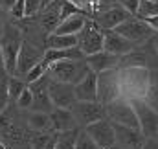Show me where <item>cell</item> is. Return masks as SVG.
I'll return each mask as SVG.
<instances>
[{
  "mask_svg": "<svg viewBox=\"0 0 158 149\" xmlns=\"http://www.w3.org/2000/svg\"><path fill=\"white\" fill-rule=\"evenodd\" d=\"M119 75V88L121 96L127 100L132 98H145V92L151 83V74L145 66H132V68H121Z\"/></svg>",
  "mask_w": 158,
  "mask_h": 149,
  "instance_id": "obj_1",
  "label": "cell"
},
{
  "mask_svg": "<svg viewBox=\"0 0 158 149\" xmlns=\"http://www.w3.org/2000/svg\"><path fill=\"white\" fill-rule=\"evenodd\" d=\"M88 72H90V68L86 66L85 57L83 59H63V61H55V63L48 65V68H46V75L50 79L63 81V83H70V85H76Z\"/></svg>",
  "mask_w": 158,
  "mask_h": 149,
  "instance_id": "obj_2",
  "label": "cell"
},
{
  "mask_svg": "<svg viewBox=\"0 0 158 149\" xmlns=\"http://www.w3.org/2000/svg\"><path fill=\"white\" fill-rule=\"evenodd\" d=\"M20 46H22L20 30L15 24H4L2 32H0V52H2L7 74H15V63H17Z\"/></svg>",
  "mask_w": 158,
  "mask_h": 149,
  "instance_id": "obj_3",
  "label": "cell"
},
{
  "mask_svg": "<svg viewBox=\"0 0 158 149\" xmlns=\"http://www.w3.org/2000/svg\"><path fill=\"white\" fill-rule=\"evenodd\" d=\"M131 105L134 109L136 120H138V129L145 138L158 136V111L153 109L145 98H132Z\"/></svg>",
  "mask_w": 158,
  "mask_h": 149,
  "instance_id": "obj_4",
  "label": "cell"
},
{
  "mask_svg": "<svg viewBox=\"0 0 158 149\" xmlns=\"http://www.w3.org/2000/svg\"><path fill=\"white\" fill-rule=\"evenodd\" d=\"M105 114L112 123L138 129V120H136L134 109L131 105V100H127L123 96H119L116 100H112L110 103H107L105 105Z\"/></svg>",
  "mask_w": 158,
  "mask_h": 149,
  "instance_id": "obj_5",
  "label": "cell"
},
{
  "mask_svg": "<svg viewBox=\"0 0 158 149\" xmlns=\"http://www.w3.org/2000/svg\"><path fill=\"white\" fill-rule=\"evenodd\" d=\"M96 81H98V101L101 105H107L112 100L121 96L119 75L116 68H110V70L96 74Z\"/></svg>",
  "mask_w": 158,
  "mask_h": 149,
  "instance_id": "obj_6",
  "label": "cell"
},
{
  "mask_svg": "<svg viewBox=\"0 0 158 149\" xmlns=\"http://www.w3.org/2000/svg\"><path fill=\"white\" fill-rule=\"evenodd\" d=\"M70 112L76 120V125L81 127H86L101 118H107L105 105H101L99 101H76L70 107Z\"/></svg>",
  "mask_w": 158,
  "mask_h": 149,
  "instance_id": "obj_7",
  "label": "cell"
},
{
  "mask_svg": "<svg viewBox=\"0 0 158 149\" xmlns=\"http://www.w3.org/2000/svg\"><path fill=\"white\" fill-rule=\"evenodd\" d=\"M77 48L83 52V55H90L103 50V33L99 32V26L96 22H85V26L77 33Z\"/></svg>",
  "mask_w": 158,
  "mask_h": 149,
  "instance_id": "obj_8",
  "label": "cell"
},
{
  "mask_svg": "<svg viewBox=\"0 0 158 149\" xmlns=\"http://www.w3.org/2000/svg\"><path fill=\"white\" fill-rule=\"evenodd\" d=\"M114 32H118L119 35H123L125 39H129L131 42H143V40H149L153 35V30L151 26L143 20V19H134V17H129L125 19L119 26L114 28Z\"/></svg>",
  "mask_w": 158,
  "mask_h": 149,
  "instance_id": "obj_9",
  "label": "cell"
},
{
  "mask_svg": "<svg viewBox=\"0 0 158 149\" xmlns=\"http://www.w3.org/2000/svg\"><path fill=\"white\" fill-rule=\"evenodd\" d=\"M85 131L90 134V138L98 144L99 149H110L114 146V127H112L110 120L101 118V120L86 125Z\"/></svg>",
  "mask_w": 158,
  "mask_h": 149,
  "instance_id": "obj_10",
  "label": "cell"
},
{
  "mask_svg": "<svg viewBox=\"0 0 158 149\" xmlns=\"http://www.w3.org/2000/svg\"><path fill=\"white\" fill-rule=\"evenodd\" d=\"M48 94L50 100L53 103V107H63V109H70L77 100H76V92H74V85L70 83H63V81H48Z\"/></svg>",
  "mask_w": 158,
  "mask_h": 149,
  "instance_id": "obj_11",
  "label": "cell"
},
{
  "mask_svg": "<svg viewBox=\"0 0 158 149\" xmlns=\"http://www.w3.org/2000/svg\"><path fill=\"white\" fill-rule=\"evenodd\" d=\"M48 81H50V77L44 74L37 81L30 83V90H31V107L30 109L37 112H50L53 109V103L48 94Z\"/></svg>",
  "mask_w": 158,
  "mask_h": 149,
  "instance_id": "obj_12",
  "label": "cell"
},
{
  "mask_svg": "<svg viewBox=\"0 0 158 149\" xmlns=\"http://www.w3.org/2000/svg\"><path fill=\"white\" fill-rule=\"evenodd\" d=\"M114 127V146L119 149H140L145 136L140 133V129L127 127V125H118L112 123Z\"/></svg>",
  "mask_w": 158,
  "mask_h": 149,
  "instance_id": "obj_13",
  "label": "cell"
},
{
  "mask_svg": "<svg viewBox=\"0 0 158 149\" xmlns=\"http://www.w3.org/2000/svg\"><path fill=\"white\" fill-rule=\"evenodd\" d=\"M40 59V52L30 42H24L22 40V46L19 50V55H17V63H15V75H26Z\"/></svg>",
  "mask_w": 158,
  "mask_h": 149,
  "instance_id": "obj_14",
  "label": "cell"
},
{
  "mask_svg": "<svg viewBox=\"0 0 158 149\" xmlns=\"http://www.w3.org/2000/svg\"><path fill=\"white\" fill-rule=\"evenodd\" d=\"M131 13L121 7V6H107L105 9L98 11V17H96V24L103 30H114L116 26H119L125 19H129Z\"/></svg>",
  "mask_w": 158,
  "mask_h": 149,
  "instance_id": "obj_15",
  "label": "cell"
},
{
  "mask_svg": "<svg viewBox=\"0 0 158 149\" xmlns=\"http://www.w3.org/2000/svg\"><path fill=\"white\" fill-rule=\"evenodd\" d=\"M85 61H86V66H88L94 74H99V72L116 68L119 57L118 55L109 53V52H105V50H99V52H96V53L85 55Z\"/></svg>",
  "mask_w": 158,
  "mask_h": 149,
  "instance_id": "obj_16",
  "label": "cell"
},
{
  "mask_svg": "<svg viewBox=\"0 0 158 149\" xmlns=\"http://www.w3.org/2000/svg\"><path fill=\"white\" fill-rule=\"evenodd\" d=\"M134 48V42H131L129 39H125L123 35H119L118 32H107L103 35V50L112 53V55H125Z\"/></svg>",
  "mask_w": 158,
  "mask_h": 149,
  "instance_id": "obj_17",
  "label": "cell"
},
{
  "mask_svg": "<svg viewBox=\"0 0 158 149\" xmlns=\"http://www.w3.org/2000/svg\"><path fill=\"white\" fill-rule=\"evenodd\" d=\"M74 92H76V100L77 101H98V81L96 74L90 70L81 81L74 85Z\"/></svg>",
  "mask_w": 158,
  "mask_h": 149,
  "instance_id": "obj_18",
  "label": "cell"
},
{
  "mask_svg": "<svg viewBox=\"0 0 158 149\" xmlns=\"http://www.w3.org/2000/svg\"><path fill=\"white\" fill-rule=\"evenodd\" d=\"M48 116H50L52 131H55V133H63V131L76 129V120H74V116H72L70 109L53 107L52 111L48 112Z\"/></svg>",
  "mask_w": 158,
  "mask_h": 149,
  "instance_id": "obj_19",
  "label": "cell"
},
{
  "mask_svg": "<svg viewBox=\"0 0 158 149\" xmlns=\"http://www.w3.org/2000/svg\"><path fill=\"white\" fill-rule=\"evenodd\" d=\"M85 22H86V19H85V15L83 13H76V15H70V17H66V19H63L57 26H55V30L52 32V33H64V35H77L79 32H81V28L85 26Z\"/></svg>",
  "mask_w": 158,
  "mask_h": 149,
  "instance_id": "obj_20",
  "label": "cell"
},
{
  "mask_svg": "<svg viewBox=\"0 0 158 149\" xmlns=\"http://www.w3.org/2000/svg\"><path fill=\"white\" fill-rule=\"evenodd\" d=\"M118 66L121 68H132V66H147V53L142 50H131L129 53L121 55L118 61Z\"/></svg>",
  "mask_w": 158,
  "mask_h": 149,
  "instance_id": "obj_21",
  "label": "cell"
},
{
  "mask_svg": "<svg viewBox=\"0 0 158 149\" xmlns=\"http://www.w3.org/2000/svg\"><path fill=\"white\" fill-rule=\"evenodd\" d=\"M48 48L53 50H64V48H72L77 46V35H64V33H50V37L46 39Z\"/></svg>",
  "mask_w": 158,
  "mask_h": 149,
  "instance_id": "obj_22",
  "label": "cell"
},
{
  "mask_svg": "<svg viewBox=\"0 0 158 149\" xmlns=\"http://www.w3.org/2000/svg\"><path fill=\"white\" fill-rule=\"evenodd\" d=\"M28 125H30V129L35 131V133H46V131H52L48 112L33 111L31 114H30V118H28Z\"/></svg>",
  "mask_w": 158,
  "mask_h": 149,
  "instance_id": "obj_23",
  "label": "cell"
},
{
  "mask_svg": "<svg viewBox=\"0 0 158 149\" xmlns=\"http://www.w3.org/2000/svg\"><path fill=\"white\" fill-rule=\"evenodd\" d=\"M76 134H77L76 129L57 133V134H55V149H74Z\"/></svg>",
  "mask_w": 158,
  "mask_h": 149,
  "instance_id": "obj_24",
  "label": "cell"
},
{
  "mask_svg": "<svg viewBox=\"0 0 158 149\" xmlns=\"http://www.w3.org/2000/svg\"><path fill=\"white\" fill-rule=\"evenodd\" d=\"M138 19H149L158 15V2L153 0H140L138 2V9H136Z\"/></svg>",
  "mask_w": 158,
  "mask_h": 149,
  "instance_id": "obj_25",
  "label": "cell"
},
{
  "mask_svg": "<svg viewBox=\"0 0 158 149\" xmlns=\"http://www.w3.org/2000/svg\"><path fill=\"white\" fill-rule=\"evenodd\" d=\"M74 149H99L98 144L90 138V134L86 131H77L76 134V142H74Z\"/></svg>",
  "mask_w": 158,
  "mask_h": 149,
  "instance_id": "obj_26",
  "label": "cell"
},
{
  "mask_svg": "<svg viewBox=\"0 0 158 149\" xmlns=\"http://www.w3.org/2000/svg\"><path fill=\"white\" fill-rule=\"evenodd\" d=\"M24 87H26V81L19 79L17 75L9 77V79H7V92H9V101H11V100L15 101V100L19 98V94L24 90Z\"/></svg>",
  "mask_w": 158,
  "mask_h": 149,
  "instance_id": "obj_27",
  "label": "cell"
},
{
  "mask_svg": "<svg viewBox=\"0 0 158 149\" xmlns=\"http://www.w3.org/2000/svg\"><path fill=\"white\" fill-rule=\"evenodd\" d=\"M145 100H147V103H149L153 109L158 111V81H153V79H151L149 88H147V92H145Z\"/></svg>",
  "mask_w": 158,
  "mask_h": 149,
  "instance_id": "obj_28",
  "label": "cell"
},
{
  "mask_svg": "<svg viewBox=\"0 0 158 149\" xmlns=\"http://www.w3.org/2000/svg\"><path fill=\"white\" fill-rule=\"evenodd\" d=\"M15 103H17V107L19 109H22V111H26V109H30L31 107V90H30V87L26 85L24 87V90L19 94V98L15 100Z\"/></svg>",
  "mask_w": 158,
  "mask_h": 149,
  "instance_id": "obj_29",
  "label": "cell"
},
{
  "mask_svg": "<svg viewBox=\"0 0 158 149\" xmlns=\"http://www.w3.org/2000/svg\"><path fill=\"white\" fill-rule=\"evenodd\" d=\"M42 9V0H24V17L30 19Z\"/></svg>",
  "mask_w": 158,
  "mask_h": 149,
  "instance_id": "obj_30",
  "label": "cell"
},
{
  "mask_svg": "<svg viewBox=\"0 0 158 149\" xmlns=\"http://www.w3.org/2000/svg\"><path fill=\"white\" fill-rule=\"evenodd\" d=\"M44 74H46V66L42 65V61H39V63H37V65H35V66H33V68L26 74V83L30 85V83L37 81L40 75H44Z\"/></svg>",
  "mask_w": 158,
  "mask_h": 149,
  "instance_id": "obj_31",
  "label": "cell"
},
{
  "mask_svg": "<svg viewBox=\"0 0 158 149\" xmlns=\"http://www.w3.org/2000/svg\"><path fill=\"white\" fill-rule=\"evenodd\" d=\"M9 103V92H7V79H2L0 81V114L6 111Z\"/></svg>",
  "mask_w": 158,
  "mask_h": 149,
  "instance_id": "obj_32",
  "label": "cell"
},
{
  "mask_svg": "<svg viewBox=\"0 0 158 149\" xmlns=\"http://www.w3.org/2000/svg\"><path fill=\"white\" fill-rule=\"evenodd\" d=\"M9 13H11L13 19H24V0H15Z\"/></svg>",
  "mask_w": 158,
  "mask_h": 149,
  "instance_id": "obj_33",
  "label": "cell"
},
{
  "mask_svg": "<svg viewBox=\"0 0 158 149\" xmlns=\"http://www.w3.org/2000/svg\"><path fill=\"white\" fill-rule=\"evenodd\" d=\"M138 2H140V0H119V6H121V7H125L131 15H136Z\"/></svg>",
  "mask_w": 158,
  "mask_h": 149,
  "instance_id": "obj_34",
  "label": "cell"
},
{
  "mask_svg": "<svg viewBox=\"0 0 158 149\" xmlns=\"http://www.w3.org/2000/svg\"><path fill=\"white\" fill-rule=\"evenodd\" d=\"M140 149H158V136H151V138H145Z\"/></svg>",
  "mask_w": 158,
  "mask_h": 149,
  "instance_id": "obj_35",
  "label": "cell"
},
{
  "mask_svg": "<svg viewBox=\"0 0 158 149\" xmlns=\"http://www.w3.org/2000/svg\"><path fill=\"white\" fill-rule=\"evenodd\" d=\"M149 26H151V30L153 32H158V15H155V17H149V19H143Z\"/></svg>",
  "mask_w": 158,
  "mask_h": 149,
  "instance_id": "obj_36",
  "label": "cell"
},
{
  "mask_svg": "<svg viewBox=\"0 0 158 149\" xmlns=\"http://www.w3.org/2000/svg\"><path fill=\"white\" fill-rule=\"evenodd\" d=\"M13 4H15V0H0V9L2 11H9L13 7Z\"/></svg>",
  "mask_w": 158,
  "mask_h": 149,
  "instance_id": "obj_37",
  "label": "cell"
},
{
  "mask_svg": "<svg viewBox=\"0 0 158 149\" xmlns=\"http://www.w3.org/2000/svg\"><path fill=\"white\" fill-rule=\"evenodd\" d=\"M6 74H7V70H6L4 57H2V52H0V81H2V79H6Z\"/></svg>",
  "mask_w": 158,
  "mask_h": 149,
  "instance_id": "obj_38",
  "label": "cell"
},
{
  "mask_svg": "<svg viewBox=\"0 0 158 149\" xmlns=\"http://www.w3.org/2000/svg\"><path fill=\"white\" fill-rule=\"evenodd\" d=\"M42 149H55V136H50L48 142L42 146Z\"/></svg>",
  "mask_w": 158,
  "mask_h": 149,
  "instance_id": "obj_39",
  "label": "cell"
},
{
  "mask_svg": "<svg viewBox=\"0 0 158 149\" xmlns=\"http://www.w3.org/2000/svg\"><path fill=\"white\" fill-rule=\"evenodd\" d=\"M114 4V0H99V7H103V6H112ZM99 7H98V11H99Z\"/></svg>",
  "mask_w": 158,
  "mask_h": 149,
  "instance_id": "obj_40",
  "label": "cell"
},
{
  "mask_svg": "<svg viewBox=\"0 0 158 149\" xmlns=\"http://www.w3.org/2000/svg\"><path fill=\"white\" fill-rule=\"evenodd\" d=\"M50 2H52V0H42V7H44V6H48Z\"/></svg>",
  "mask_w": 158,
  "mask_h": 149,
  "instance_id": "obj_41",
  "label": "cell"
},
{
  "mask_svg": "<svg viewBox=\"0 0 158 149\" xmlns=\"http://www.w3.org/2000/svg\"><path fill=\"white\" fill-rule=\"evenodd\" d=\"M2 26H4V22H2V19H0V32H2Z\"/></svg>",
  "mask_w": 158,
  "mask_h": 149,
  "instance_id": "obj_42",
  "label": "cell"
},
{
  "mask_svg": "<svg viewBox=\"0 0 158 149\" xmlns=\"http://www.w3.org/2000/svg\"><path fill=\"white\" fill-rule=\"evenodd\" d=\"M155 46H156V52H158V37H156V44H155Z\"/></svg>",
  "mask_w": 158,
  "mask_h": 149,
  "instance_id": "obj_43",
  "label": "cell"
},
{
  "mask_svg": "<svg viewBox=\"0 0 158 149\" xmlns=\"http://www.w3.org/2000/svg\"><path fill=\"white\" fill-rule=\"evenodd\" d=\"M110 149H119V147H118V146H112V147H110Z\"/></svg>",
  "mask_w": 158,
  "mask_h": 149,
  "instance_id": "obj_44",
  "label": "cell"
},
{
  "mask_svg": "<svg viewBox=\"0 0 158 149\" xmlns=\"http://www.w3.org/2000/svg\"><path fill=\"white\" fill-rule=\"evenodd\" d=\"M153 2H158V0H153Z\"/></svg>",
  "mask_w": 158,
  "mask_h": 149,
  "instance_id": "obj_45",
  "label": "cell"
}]
</instances>
